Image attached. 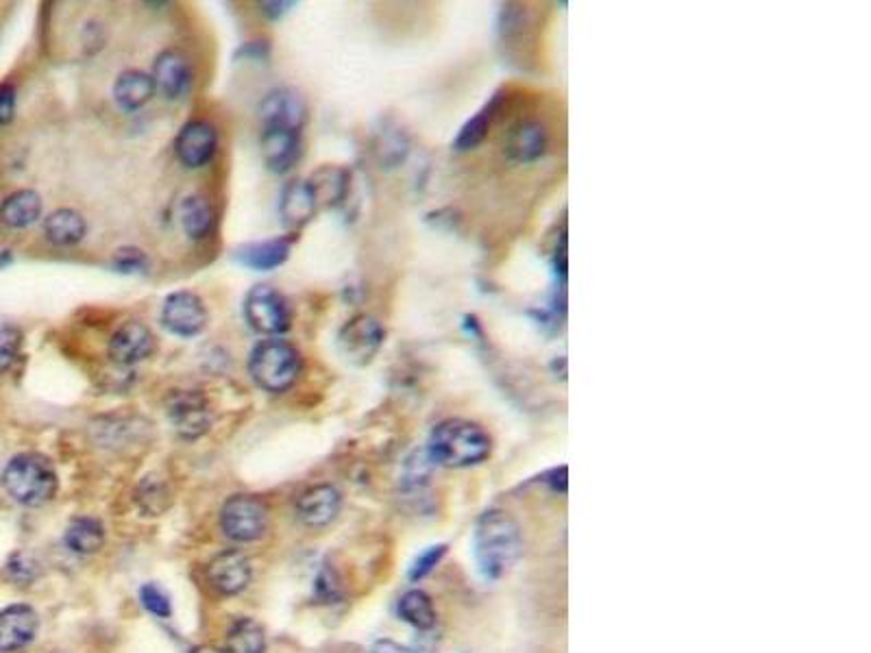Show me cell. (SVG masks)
Returning <instances> with one entry per match:
<instances>
[{
    "label": "cell",
    "instance_id": "cell-1",
    "mask_svg": "<svg viewBox=\"0 0 871 653\" xmlns=\"http://www.w3.org/2000/svg\"><path fill=\"white\" fill-rule=\"evenodd\" d=\"M473 547L482 576L489 580H500L521 558V529L508 512L489 509L475 525Z\"/></svg>",
    "mask_w": 871,
    "mask_h": 653
},
{
    "label": "cell",
    "instance_id": "cell-2",
    "mask_svg": "<svg viewBox=\"0 0 871 653\" xmlns=\"http://www.w3.org/2000/svg\"><path fill=\"white\" fill-rule=\"evenodd\" d=\"M491 435L478 423L449 419L434 428L428 442V455L434 464L449 468H469L491 455Z\"/></svg>",
    "mask_w": 871,
    "mask_h": 653
},
{
    "label": "cell",
    "instance_id": "cell-3",
    "mask_svg": "<svg viewBox=\"0 0 871 653\" xmlns=\"http://www.w3.org/2000/svg\"><path fill=\"white\" fill-rule=\"evenodd\" d=\"M2 488L20 506L38 508L53 499L57 491V473L49 457L40 453H20L4 466Z\"/></svg>",
    "mask_w": 871,
    "mask_h": 653
},
{
    "label": "cell",
    "instance_id": "cell-4",
    "mask_svg": "<svg viewBox=\"0 0 871 653\" xmlns=\"http://www.w3.org/2000/svg\"><path fill=\"white\" fill-rule=\"evenodd\" d=\"M301 370L303 358L298 349L280 338L260 340L249 354V372L253 381L271 394H282L291 390Z\"/></svg>",
    "mask_w": 871,
    "mask_h": 653
},
{
    "label": "cell",
    "instance_id": "cell-5",
    "mask_svg": "<svg viewBox=\"0 0 871 653\" xmlns=\"http://www.w3.org/2000/svg\"><path fill=\"white\" fill-rule=\"evenodd\" d=\"M244 320L262 336L275 338L291 329L292 307L288 298L266 284L253 286L244 296Z\"/></svg>",
    "mask_w": 871,
    "mask_h": 653
},
{
    "label": "cell",
    "instance_id": "cell-6",
    "mask_svg": "<svg viewBox=\"0 0 871 653\" xmlns=\"http://www.w3.org/2000/svg\"><path fill=\"white\" fill-rule=\"evenodd\" d=\"M269 509L253 495H233L220 509V527L235 543H253L266 531Z\"/></svg>",
    "mask_w": 871,
    "mask_h": 653
},
{
    "label": "cell",
    "instance_id": "cell-7",
    "mask_svg": "<svg viewBox=\"0 0 871 653\" xmlns=\"http://www.w3.org/2000/svg\"><path fill=\"white\" fill-rule=\"evenodd\" d=\"M210 323L206 301L190 291L172 292L161 305V325L177 338H197Z\"/></svg>",
    "mask_w": 871,
    "mask_h": 653
},
{
    "label": "cell",
    "instance_id": "cell-8",
    "mask_svg": "<svg viewBox=\"0 0 871 653\" xmlns=\"http://www.w3.org/2000/svg\"><path fill=\"white\" fill-rule=\"evenodd\" d=\"M386 331L381 323L370 314H358L349 318L338 331V349L347 362L366 366L379 354Z\"/></svg>",
    "mask_w": 871,
    "mask_h": 653
},
{
    "label": "cell",
    "instance_id": "cell-9",
    "mask_svg": "<svg viewBox=\"0 0 871 653\" xmlns=\"http://www.w3.org/2000/svg\"><path fill=\"white\" fill-rule=\"evenodd\" d=\"M166 417L175 432L186 440H197L212 428V408L197 390H177L166 403Z\"/></svg>",
    "mask_w": 871,
    "mask_h": 653
},
{
    "label": "cell",
    "instance_id": "cell-10",
    "mask_svg": "<svg viewBox=\"0 0 871 653\" xmlns=\"http://www.w3.org/2000/svg\"><path fill=\"white\" fill-rule=\"evenodd\" d=\"M260 120L264 123V129L273 127V129H291L301 134L307 120V105L296 89L277 87L262 98Z\"/></svg>",
    "mask_w": 871,
    "mask_h": 653
},
{
    "label": "cell",
    "instance_id": "cell-11",
    "mask_svg": "<svg viewBox=\"0 0 871 653\" xmlns=\"http://www.w3.org/2000/svg\"><path fill=\"white\" fill-rule=\"evenodd\" d=\"M155 334L140 320L123 323L107 347L109 360L118 366H136L155 354Z\"/></svg>",
    "mask_w": 871,
    "mask_h": 653
},
{
    "label": "cell",
    "instance_id": "cell-12",
    "mask_svg": "<svg viewBox=\"0 0 871 653\" xmlns=\"http://www.w3.org/2000/svg\"><path fill=\"white\" fill-rule=\"evenodd\" d=\"M218 150V131L208 120H190L181 127L175 140V152L188 168H206Z\"/></svg>",
    "mask_w": 871,
    "mask_h": 653
},
{
    "label": "cell",
    "instance_id": "cell-13",
    "mask_svg": "<svg viewBox=\"0 0 871 653\" xmlns=\"http://www.w3.org/2000/svg\"><path fill=\"white\" fill-rule=\"evenodd\" d=\"M153 81H155V89L161 92L166 98L177 101L181 96H186L192 87V66L190 60L181 53V51H164L153 66Z\"/></svg>",
    "mask_w": 871,
    "mask_h": 653
},
{
    "label": "cell",
    "instance_id": "cell-14",
    "mask_svg": "<svg viewBox=\"0 0 871 653\" xmlns=\"http://www.w3.org/2000/svg\"><path fill=\"white\" fill-rule=\"evenodd\" d=\"M38 614L31 605L15 603L0 612V653H13L29 647L38 634Z\"/></svg>",
    "mask_w": 871,
    "mask_h": 653
},
{
    "label": "cell",
    "instance_id": "cell-15",
    "mask_svg": "<svg viewBox=\"0 0 871 653\" xmlns=\"http://www.w3.org/2000/svg\"><path fill=\"white\" fill-rule=\"evenodd\" d=\"M206 578L220 594H238L251 581V565L242 551L231 549L208 565Z\"/></svg>",
    "mask_w": 871,
    "mask_h": 653
},
{
    "label": "cell",
    "instance_id": "cell-16",
    "mask_svg": "<svg viewBox=\"0 0 871 653\" xmlns=\"http://www.w3.org/2000/svg\"><path fill=\"white\" fill-rule=\"evenodd\" d=\"M260 155L264 166L275 172L284 175L301 157V134L291 129H264L260 138Z\"/></svg>",
    "mask_w": 871,
    "mask_h": 653
},
{
    "label": "cell",
    "instance_id": "cell-17",
    "mask_svg": "<svg viewBox=\"0 0 871 653\" xmlns=\"http://www.w3.org/2000/svg\"><path fill=\"white\" fill-rule=\"evenodd\" d=\"M343 504L340 493L329 484H318L307 488L296 502V516L307 527H325L329 525Z\"/></svg>",
    "mask_w": 871,
    "mask_h": 653
},
{
    "label": "cell",
    "instance_id": "cell-18",
    "mask_svg": "<svg viewBox=\"0 0 871 653\" xmlns=\"http://www.w3.org/2000/svg\"><path fill=\"white\" fill-rule=\"evenodd\" d=\"M318 210L321 208L316 194L307 179H294L291 183H286L280 197V217L286 229L296 231L305 227Z\"/></svg>",
    "mask_w": 871,
    "mask_h": 653
},
{
    "label": "cell",
    "instance_id": "cell-19",
    "mask_svg": "<svg viewBox=\"0 0 871 653\" xmlns=\"http://www.w3.org/2000/svg\"><path fill=\"white\" fill-rule=\"evenodd\" d=\"M547 143H549V138H547V131L541 123L521 120L518 125H514L510 129L504 150H506L510 161H514V164H532L545 155Z\"/></svg>",
    "mask_w": 871,
    "mask_h": 653
},
{
    "label": "cell",
    "instance_id": "cell-20",
    "mask_svg": "<svg viewBox=\"0 0 871 653\" xmlns=\"http://www.w3.org/2000/svg\"><path fill=\"white\" fill-rule=\"evenodd\" d=\"M291 238L251 242L235 249V260L251 271H275L291 257Z\"/></svg>",
    "mask_w": 871,
    "mask_h": 653
},
{
    "label": "cell",
    "instance_id": "cell-21",
    "mask_svg": "<svg viewBox=\"0 0 871 653\" xmlns=\"http://www.w3.org/2000/svg\"><path fill=\"white\" fill-rule=\"evenodd\" d=\"M155 81L143 71H125L114 83V101L123 112H138L155 94Z\"/></svg>",
    "mask_w": 871,
    "mask_h": 653
},
{
    "label": "cell",
    "instance_id": "cell-22",
    "mask_svg": "<svg viewBox=\"0 0 871 653\" xmlns=\"http://www.w3.org/2000/svg\"><path fill=\"white\" fill-rule=\"evenodd\" d=\"M42 197L35 190H15L0 203V222L11 229H27L42 218Z\"/></svg>",
    "mask_w": 871,
    "mask_h": 653
},
{
    "label": "cell",
    "instance_id": "cell-23",
    "mask_svg": "<svg viewBox=\"0 0 871 653\" xmlns=\"http://www.w3.org/2000/svg\"><path fill=\"white\" fill-rule=\"evenodd\" d=\"M87 233V222L81 212L62 208L49 214L44 220V235L53 246L66 249L78 244Z\"/></svg>",
    "mask_w": 871,
    "mask_h": 653
},
{
    "label": "cell",
    "instance_id": "cell-24",
    "mask_svg": "<svg viewBox=\"0 0 871 653\" xmlns=\"http://www.w3.org/2000/svg\"><path fill=\"white\" fill-rule=\"evenodd\" d=\"M179 218H181V229L190 240H206L217 224V212L212 208V203L201 197V194H190L181 201L179 208Z\"/></svg>",
    "mask_w": 871,
    "mask_h": 653
},
{
    "label": "cell",
    "instance_id": "cell-25",
    "mask_svg": "<svg viewBox=\"0 0 871 653\" xmlns=\"http://www.w3.org/2000/svg\"><path fill=\"white\" fill-rule=\"evenodd\" d=\"M307 181L316 194L318 208H323V206L334 208V206L343 203L349 192V183H351L349 172L338 166H323Z\"/></svg>",
    "mask_w": 871,
    "mask_h": 653
},
{
    "label": "cell",
    "instance_id": "cell-26",
    "mask_svg": "<svg viewBox=\"0 0 871 653\" xmlns=\"http://www.w3.org/2000/svg\"><path fill=\"white\" fill-rule=\"evenodd\" d=\"M399 617L419 632L434 630L436 610L432 599L423 590H408L399 599Z\"/></svg>",
    "mask_w": 871,
    "mask_h": 653
},
{
    "label": "cell",
    "instance_id": "cell-27",
    "mask_svg": "<svg viewBox=\"0 0 871 653\" xmlns=\"http://www.w3.org/2000/svg\"><path fill=\"white\" fill-rule=\"evenodd\" d=\"M66 545L74 554H96L105 545V529L96 518H74L66 529Z\"/></svg>",
    "mask_w": 871,
    "mask_h": 653
},
{
    "label": "cell",
    "instance_id": "cell-28",
    "mask_svg": "<svg viewBox=\"0 0 871 653\" xmlns=\"http://www.w3.org/2000/svg\"><path fill=\"white\" fill-rule=\"evenodd\" d=\"M229 653H264L266 636L253 619H238L227 632Z\"/></svg>",
    "mask_w": 871,
    "mask_h": 653
},
{
    "label": "cell",
    "instance_id": "cell-29",
    "mask_svg": "<svg viewBox=\"0 0 871 653\" xmlns=\"http://www.w3.org/2000/svg\"><path fill=\"white\" fill-rule=\"evenodd\" d=\"M493 114H495V103H489L484 109H480V112L460 129L455 143H453V148L460 150V152H464V150H473V148H478V146L482 145L484 138H486V134H489Z\"/></svg>",
    "mask_w": 871,
    "mask_h": 653
},
{
    "label": "cell",
    "instance_id": "cell-30",
    "mask_svg": "<svg viewBox=\"0 0 871 653\" xmlns=\"http://www.w3.org/2000/svg\"><path fill=\"white\" fill-rule=\"evenodd\" d=\"M22 331L13 323L0 320V372H7L20 358L22 349Z\"/></svg>",
    "mask_w": 871,
    "mask_h": 653
},
{
    "label": "cell",
    "instance_id": "cell-31",
    "mask_svg": "<svg viewBox=\"0 0 871 653\" xmlns=\"http://www.w3.org/2000/svg\"><path fill=\"white\" fill-rule=\"evenodd\" d=\"M148 266H150V262H148L145 251L136 249V246H123L114 255V271H118L120 275L146 273Z\"/></svg>",
    "mask_w": 871,
    "mask_h": 653
},
{
    "label": "cell",
    "instance_id": "cell-32",
    "mask_svg": "<svg viewBox=\"0 0 871 653\" xmlns=\"http://www.w3.org/2000/svg\"><path fill=\"white\" fill-rule=\"evenodd\" d=\"M140 599H143V605L150 614H155L159 619H168L170 617V612H172L170 597L159 586L146 583L145 588L140 590Z\"/></svg>",
    "mask_w": 871,
    "mask_h": 653
},
{
    "label": "cell",
    "instance_id": "cell-33",
    "mask_svg": "<svg viewBox=\"0 0 871 653\" xmlns=\"http://www.w3.org/2000/svg\"><path fill=\"white\" fill-rule=\"evenodd\" d=\"M444 554H447V547H444V545H434V547L426 549V551L412 562V567H410V580L419 581L423 580L426 576H430L436 567H438V562L444 558Z\"/></svg>",
    "mask_w": 871,
    "mask_h": 653
},
{
    "label": "cell",
    "instance_id": "cell-34",
    "mask_svg": "<svg viewBox=\"0 0 871 653\" xmlns=\"http://www.w3.org/2000/svg\"><path fill=\"white\" fill-rule=\"evenodd\" d=\"M15 116V87L11 83H0V127L9 125Z\"/></svg>",
    "mask_w": 871,
    "mask_h": 653
},
{
    "label": "cell",
    "instance_id": "cell-35",
    "mask_svg": "<svg viewBox=\"0 0 871 653\" xmlns=\"http://www.w3.org/2000/svg\"><path fill=\"white\" fill-rule=\"evenodd\" d=\"M316 592L321 594V599H327V601L338 599L340 586H338L336 573H334L332 569H323V571H321V576H318V580H316Z\"/></svg>",
    "mask_w": 871,
    "mask_h": 653
},
{
    "label": "cell",
    "instance_id": "cell-36",
    "mask_svg": "<svg viewBox=\"0 0 871 653\" xmlns=\"http://www.w3.org/2000/svg\"><path fill=\"white\" fill-rule=\"evenodd\" d=\"M545 482L549 484V488H552L554 493H567V466H560V468L549 471V473L545 475Z\"/></svg>",
    "mask_w": 871,
    "mask_h": 653
},
{
    "label": "cell",
    "instance_id": "cell-37",
    "mask_svg": "<svg viewBox=\"0 0 871 653\" xmlns=\"http://www.w3.org/2000/svg\"><path fill=\"white\" fill-rule=\"evenodd\" d=\"M262 7V11L269 15V18H280V15H284L288 9L292 7V2H262L260 4Z\"/></svg>",
    "mask_w": 871,
    "mask_h": 653
},
{
    "label": "cell",
    "instance_id": "cell-38",
    "mask_svg": "<svg viewBox=\"0 0 871 653\" xmlns=\"http://www.w3.org/2000/svg\"><path fill=\"white\" fill-rule=\"evenodd\" d=\"M372 653H412V650L401 647L399 643H392V641H379V643H375Z\"/></svg>",
    "mask_w": 871,
    "mask_h": 653
},
{
    "label": "cell",
    "instance_id": "cell-39",
    "mask_svg": "<svg viewBox=\"0 0 871 653\" xmlns=\"http://www.w3.org/2000/svg\"><path fill=\"white\" fill-rule=\"evenodd\" d=\"M190 653H227L222 652V650H217V647H210V645H206V647H197V650H192Z\"/></svg>",
    "mask_w": 871,
    "mask_h": 653
}]
</instances>
